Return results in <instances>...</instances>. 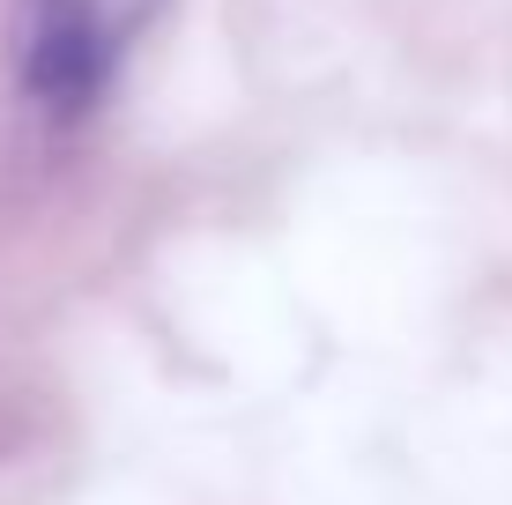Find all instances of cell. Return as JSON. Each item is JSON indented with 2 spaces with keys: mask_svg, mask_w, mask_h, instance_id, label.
<instances>
[{
  "mask_svg": "<svg viewBox=\"0 0 512 505\" xmlns=\"http://www.w3.org/2000/svg\"><path fill=\"white\" fill-rule=\"evenodd\" d=\"M171 0H15V82L45 127L90 119Z\"/></svg>",
  "mask_w": 512,
  "mask_h": 505,
  "instance_id": "cell-1",
  "label": "cell"
}]
</instances>
